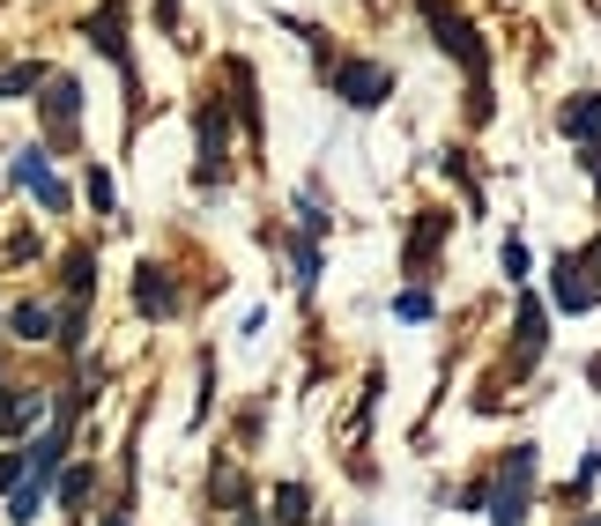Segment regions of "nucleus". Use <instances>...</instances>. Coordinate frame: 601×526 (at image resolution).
Instances as JSON below:
<instances>
[{"instance_id":"f3484780","label":"nucleus","mask_w":601,"mask_h":526,"mask_svg":"<svg viewBox=\"0 0 601 526\" xmlns=\"http://www.w3.org/2000/svg\"><path fill=\"white\" fill-rule=\"evenodd\" d=\"M298 283L304 289L320 283V245H312V238H298Z\"/></svg>"},{"instance_id":"a878e982","label":"nucleus","mask_w":601,"mask_h":526,"mask_svg":"<svg viewBox=\"0 0 601 526\" xmlns=\"http://www.w3.org/2000/svg\"><path fill=\"white\" fill-rule=\"evenodd\" d=\"M579 526H601V519H579Z\"/></svg>"},{"instance_id":"0eeeda50","label":"nucleus","mask_w":601,"mask_h":526,"mask_svg":"<svg viewBox=\"0 0 601 526\" xmlns=\"http://www.w3.org/2000/svg\"><path fill=\"white\" fill-rule=\"evenodd\" d=\"M594 297H601V289L587 283V260H558V304H564V312H587Z\"/></svg>"},{"instance_id":"aec40b11","label":"nucleus","mask_w":601,"mask_h":526,"mask_svg":"<svg viewBox=\"0 0 601 526\" xmlns=\"http://www.w3.org/2000/svg\"><path fill=\"white\" fill-rule=\"evenodd\" d=\"M505 275H513V283H527V245H519V238H505Z\"/></svg>"},{"instance_id":"393cba45","label":"nucleus","mask_w":601,"mask_h":526,"mask_svg":"<svg viewBox=\"0 0 601 526\" xmlns=\"http://www.w3.org/2000/svg\"><path fill=\"white\" fill-rule=\"evenodd\" d=\"M594 267H601V245H594Z\"/></svg>"},{"instance_id":"4468645a","label":"nucleus","mask_w":601,"mask_h":526,"mask_svg":"<svg viewBox=\"0 0 601 526\" xmlns=\"http://www.w3.org/2000/svg\"><path fill=\"white\" fill-rule=\"evenodd\" d=\"M38 504H45V483H23V489H15V504H8V519L30 526V519H38Z\"/></svg>"},{"instance_id":"9b49d317","label":"nucleus","mask_w":601,"mask_h":526,"mask_svg":"<svg viewBox=\"0 0 601 526\" xmlns=\"http://www.w3.org/2000/svg\"><path fill=\"white\" fill-rule=\"evenodd\" d=\"M535 356H542V304H527V312H519V371L535 364Z\"/></svg>"},{"instance_id":"f257e3e1","label":"nucleus","mask_w":601,"mask_h":526,"mask_svg":"<svg viewBox=\"0 0 601 526\" xmlns=\"http://www.w3.org/2000/svg\"><path fill=\"white\" fill-rule=\"evenodd\" d=\"M430 23V38H438V52H453L461 67H468V112L475 120H490V60H483V38H475V23L461 15V8H446V0H416Z\"/></svg>"},{"instance_id":"b1692460","label":"nucleus","mask_w":601,"mask_h":526,"mask_svg":"<svg viewBox=\"0 0 601 526\" xmlns=\"http://www.w3.org/2000/svg\"><path fill=\"white\" fill-rule=\"evenodd\" d=\"M104 526H127V519H104Z\"/></svg>"},{"instance_id":"20e7f679","label":"nucleus","mask_w":601,"mask_h":526,"mask_svg":"<svg viewBox=\"0 0 601 526\" xmlns=\"http://www.w3.org/2000/svg\"><path fill=\"white\" fill-rule=\"evenodd\" d=\"M89 45H97V52H112V60L127 67V0H104V8L89 15Z\"/></svg>"},{"instance_id":"a211bd4d","label":"nucleus","mask_w":601,"mask_h":526,"mask_svg":"<svg viewBox=\"0 0 601 526\" xmlns=\"http://www.w3.org/2000/svg\"><path fill=\"white\" fill-rule=\"evenodd\" d=\"M89 267H97L89 252H67V289H75V297H89Z\"/></svg>"},{"instance_id":"39448f33","label":"nucleus","mask_w":601,"mask_h":526,"mask_svg":"<svg viewBox=\"0 0 601 526\" xmlns=\"http://www.w3.org/2000/svg\"><path fill=\"white\" fill-rule=\"evenodd\" d=\"M134 304H141L149 320H172V312H178V289H172V275H164L156 260H149V267L134 275Z\"/></svg>"},{"instance_id":"f03ea898","label":"nucleus","mask_w":601,"mask_h":526,"mask_svg":"<svg viewBox=\"0 0 601 526\" xmlns=\"http://www.w3.org/2000/svg\"><path fill=\"white\" fill-rule=\"evenodd\" d=\"M335 97L349 112H372V104L393 97V67L387 60H335Z\"/></svg>"},{"instance_id":"2eb2a0df","label":"nucleus","mask_w":601,"mask_h":526,"mask_svg":"<svg viewBox=\"0 0 601 526\" xmlns=\"http://www.w3.org/2000/svg\"><path fill=\"white\" fill-rule=\"evenodd\" d=\"M15 334H23V341H45V334H52V312H45V304H23V312H15Z\"/></svg>"},{"instance_id":"423d86ee","label":"nucleus","mask_w":601,"mask_h":526,"mask_svg":"<svg viewBox=\"0 0 601 526\" xmlns=\"http://www.w3.org/2000/svg\"><path fill=\"white\" fill-rule=\"evenodd\" d=\"M75 120H83V89H75L67 75H60V82H45V126H52V134H67Z\"/></svg>"},{"instance_id":"6ab92c4d","label":"nucleus","mask_w":601,"mask_h":526,"mask_svg":"<svg viewBox=\"0 0 601 526\" xmlns=\"http://www.w3.org/2000/svg\"><path fill=\"white\" fill-rule=\"evenodd\" d=\"M393 312H401V320H430V297H424V289H401Z\"/></svg>"},{"instance_id":"7ed1b4c3","label":"nucleus","mask_w":601,"mask_h":526,"mask_svg":"<svg viewBox=\"0 0 601 526\" xmlns=\"http://www.w3.org/2000/svg\"><path fill=\"white\" fill-rule=\"evenodd\" d=\"M223 156H230V120H223V97L201 104V186L223 178Z\"/></svg>"},{"instance_id":"5701e85b","label":"nucleus","mask_w":601,"mask_h":526,"mask_svg":"<svg viewBox=\"0 0 601 526\" xmlns=\"http://www.w3.org/2000/svg\"><path fill=\"white\" fill-rule=\"evenodd\" d=\"M579 163H587V171H594V193H601V149H587V156H579Z\"/></svg>"},{"instance_id":"dca6fc26","label":"nucleus","mask_w":601,"mask_h":526,"mask_svg":"<svg viewBox=\"0 0 601 526\" xmlns=\"http://www.w3.org/2000/svg\"><path fill=\"white\" fill-rule=\"evenodd\" d=\"M45 82V67H8V75H0V97H23V89H38Z\"/></svg>"},{"instance_id":"9d476101","label":"nucleus","mask_w":601,"mask_h":526,"mask_svg":"<svg viewBox=\"0 0 601 526\" xmlns=\"http://www.w3.org/2000/svg\"><path fill=\"white\" fill-rule=\"evenodd\" d=\"M275 519H283V526H312V497H304L298 483H283V489H275Z\"/></svg>"},{"instance_id":"6e6552de","label":"nucleus","mask_w":601,"mask_h":526,"mask_svg":"<svg viewBox=\"0 0 601 526\" xmlns=\"http://www.w3.org/2000/svg\"><path fill=\"white\" fill-rule=\"evenodd\" d=\"M446 230H453V215H424V223H416V238H409V275H424L430 267V252H438Z\"/></svg>"},{"instance_id":"1a4fd4ad","label":"nucleus","mask_w":601,"mask_h":526,"mask_svg":"<svg viewBox=\"0 0 601 526\" xmlns=\"http://www.w3.org/2000/svg\"><path fill=\"white\" fill-rule=\"evenodd\" d=\"M564 141H594L601 134V97H579V104H564Z\"/></svg>"},{"instance_id":"f8f14e48","label":"nucleus","mask_w":601,"mask_h":526,"mask_svg":"<svg viewBox=\"0 0 601 526\" xmlns=\"http://www.w3.org/2000/svg\"><path fill=\"white\" fill-rule=\"evenodd\" d=\"M60 452H67V438L52 430L45 446H30V483H52V467H60Z\"/></svg>"},{"instance_id":"4be33fe9","label":"nucleus","mask_w":601,"mask_h":526,"mask_svg":"<svg viewBox=\"0 0 601 526\" xmlns=\"http://www.w3.org/2000/svg\"><path fill=\"white\" fill-rule=\"evenodd\" d=\"M15 475H23V460H0V489L15 483Z\"/></svg>"},{"instance_id":"412c9836","label":"nucleus","mask_w":601,"mask_h":526,"mask_svg":"<svg viewBox=\"0 0 601 526\" xmlns=\"http://www.w3.org/2000/svg\"><path fill=\"white\" fill-rule=\"evenodd\" d=\"M60 497H67V504H83V497H89V467H75V475L60 483Z\"/></svg>"},{"instance_id":"ddd939ff","label":"nucleus","mask_w":601,"mask_h":526,"mask_svg":"<svg viewBox=\"0 0 601 526\" xmlns=\"http://www.w3.org/2000/svg\"><path fill=\"white\" fill-rule=\"evenodd\" d=\"M38 423V393H15V401H0V430H30Z\"/></svg>"}]
</instances>
